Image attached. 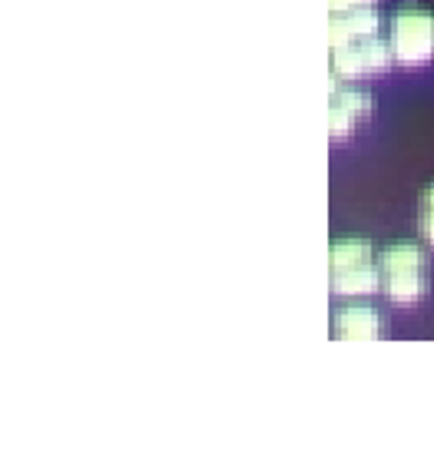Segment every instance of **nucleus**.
Returning <instances> with one entry per match:
<instances>
[{"label": "nucleus", "instance_id": "nucleus-1", "mask_svg": "<svg viewBox=\"0 0 434 457\" xmlns=\"http://www.w3.org/2000/svg\"><path fill=\"white\" fill-rule=\"evenodd\" d=\"M381 288L395 305H414L428 288V259L418 242H391L378 252Z\"/></svg>", "mask_w": 434, "mask_h": 457}, {"label": "nucleus", "instance_id": "nucleus-2", "mask_svg": "<svg viewBox=\"0 0 434 457\" xmlns=\"http://www.w3.org/2000/svg\"><path fill=\"white\" fill-rule=\"evenodd\" d=\"M388 44L401 67H424L434 60V13L408 4L391 13Z\"/></svg>", "mask_w": 434, "mask_h": 457}, {"label": "nucleus", "instance_id": "nucleus-3", "mask_svg": "<svg viewBox=\"0 0 434 457\" xmlns=\"http://www.w3.org/2000/svg\"><path fill=\"white\" fill-rule=\"evenodd\" d=\"M398 60H395L391 44L381 40L378 34L362 37V40H352V44L331 50V77H335V83L362 80V77H371V73H385Z\"/></svg>", "mask_w": 434, "mask_h": 457}, {"label": "nucleus", "instance_id": "nucleus-4", "mask_svg": "<svg viewBox=\"0 0 434 457\" xmlns=\"http://www.w3.org/2000/svg\"><path fill=\"white\" fill-rule=\"evenodd\" d=\"M371 116V93L358 87H338L331 90L329 100V133L335 139H345L358 123Z\"/></svg>", "mask_w": 434, "mask_h": 457}, {"label": "nucleus", "instance_id": "nucleus-5", "mask_svg": "<svg viewBox=\"0 0 434 457\" xmlns=\"http://www.w3.org/2000/svg\"><path fill=\"white\" fill-rule=\"evenodd\" d=\"M381 30V13L375 7H355V11H338L331 13L329 21V44L345 46L352 40H362V37H375Z\"/></svg>", "mask_w": 434, "mask_h": 457}, {"label": "nucleus", "instance_id": "nucleus-6", "mask_svg": "<svg viewBox=\"0 0 434 457\" xmlns=\"http://www.w3.org/2000/svg\"><path fill=\"white\" fill-rule=\"evenodd\" d=\"M329 282L335 295H371L381 288V269H378V259L365 265H352V269H331Z\"/></svg>", "mask_w": 434, "mask_h": 457}, {"label": "nucleus", "instance_id": "nucleus-7", "mask_svg": "<svg viewBox=\"0 0 434 457\" xmlns=\"http://www.w3.org/2000/svg\"><path fill=\"white\" fill-rule=\"evenodd\" d=\"M385 321L381 312L368 309V305H348L335 315V335L338 338H381Z\"/></svg>", "mask_w": 434, "mask_h": 457}, {"label": "nucleus", "instance_id": "nucleus-8", "mask_svg": "<svg viewBox=\"0 0 434 457\" xmlns=\"http://www.w3.org/2000/svg\"><path fill=\"white\" fill-rule=\"evenodd\" d=\"M375 259L378 255L368 239H338L331 242L329 249L331 269H352V265H365V262H375Z\"/></svg>", "mask_w": 434, "mask_h": 457}, {"label": "nucleus", "instance_id": "nucleus-9", "mask_svg": "<svg viewBox=\"0 0 434 457\" xmlns=\"http://www.w3.org/2000/svg\"><path fill=\"white\" fill-rule=\"evenodd\" d=\"M418 228H421V239L434 249V183L424 186L418 199Z\"/></svg>", "mask_w": 434, "mask_h": 457}, {"label": "nucleus", "instance_id": "nucleus-10", "mask_svg": "<svg viewBox=\"0 0 434 457\" xmlns=\"http://www.w3.org/2000/svg\"><path fill=\"white\" fill-rule=\"evenodd\" d=\"M375 0H329V7L331 13H338V11H355V7H371Z\"/></svg>", "mask_w": 434, "mask_h": 457}]
</instances>
